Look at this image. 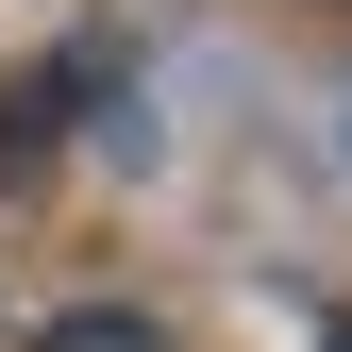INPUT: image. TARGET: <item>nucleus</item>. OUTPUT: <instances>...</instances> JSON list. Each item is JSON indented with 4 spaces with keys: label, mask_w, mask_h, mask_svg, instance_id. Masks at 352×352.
I'll use <instances>...</instances> for the list:
<instances>
[{
    "label": "nucleus",
    "mask_w": 352,
    "mask_h": 352,
    "mask_svg": "<svg viewBox=\"0 0 352 352\" xmlns=\"http://www.w3.org/2000/svg\"><path fill=\"white\" fill-rule=\"evenodd\" d=\"M336 352H352V336H336Z\"/></svg>",
    "instance_id": "2"
},
{
    "label": "nucleus",
    "mask_w": 352,
    "mask_h": 352,
    "mask_svg": "<svg viewBox=\"0 0 352 352\" xmlns=\"http://www.w3.org/2000/svg\"><path fill=\"white\" fill-rule=\"evenodd\" d=\"M51 352H168L151 319H118V302H101V319H51Z\"/></svg>",
    "instance_id": "1"
}]
</instances>
